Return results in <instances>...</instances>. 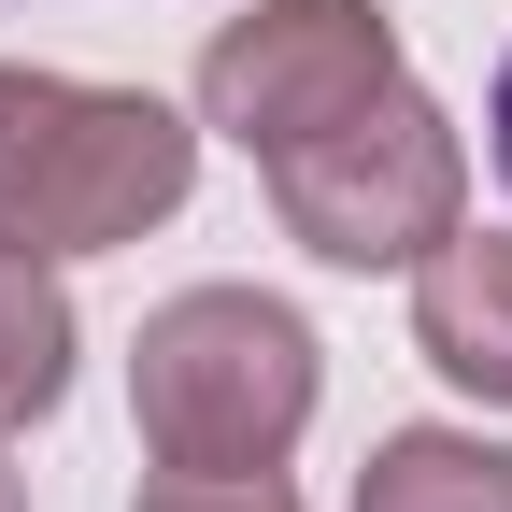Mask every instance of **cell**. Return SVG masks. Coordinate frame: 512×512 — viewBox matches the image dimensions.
<instances>
[{"instance_id": "1", "label": "cell", "mask_w": 512, "mask_h": 512, "mask_svg": "<svg viewBox=\"0 0 512 512\" xmlns=\"http://www.w3.org/2000/svg\"><path fill=\"white\" fill-rule=\"evenodd\" d=\"M200 185V128L157 86H72L0 57V242L29 256H114L185 214Z\"/></svg>"}, {"instance_id": "2", "label": "cell", "mask_w": 512, "mask_h": 512, "mask_svg": "<svg viewBox=\"0 0 512 512\" xmlns=\"http://www.w3.org/2000/svg\"><path fill=\"white\" fill-rule=\"evenodd\" d=\"M128 413L157 470H285L313 427V328L256 285H185L128 342Z\"/></svg>"}, {"instance_id": "3", "label": "cell", "mask_w": 512, "mask_h": 512, "mask_svg": "<svg viewBox=\"0 0 512 512\" xmlns=\"http://www.w3.org/2000/svg\"><path fill=\"white\" fill-rule=\"evenodd\" d=\"M271 214L299 256H328V271H413L427 242H456L470 228V143H456V114H441L413 72L328 114L313 143L271 157Z\"/></svg>"}, {"instance_id": "4", "label": "cell", "mask_w": 512, "mask_h": 512, "mask_svg": "<svg viewBox=\"0 0 512 512\" xmlns=\"http://www.w3.org/2000/svg\"><path fill=\"white\" fill-rule=\"evenodd\" d=\"M384 86H399V15L384 0H256L200 43V128H228L256 171Z\"/></svg>"}, {"instance_id": "5", "label": "cell", "mask_w": 512, "mask_h": 512, "mask_svg": "<svg viewBox=\"0 0 512 512\" xmlns=\"http://www.w3.org/2000/svg\"><path fill=\"white\" fill-rule=\"evenodd\" d=\"M413 356L512 413V242L498 228H456L413 256Z\"/></svg>"}, {"instance_id": "6", "label": "cell", "mask_w": 512, "mask_h": 512, "mask_svg": "<svg viewBox=\"0 0 512 512\" xmlns=\"http://www.w3.org/2000/svg\"><path fill=\"white\" fill-rule=\"evenodd\" d=\"M356 512H512V441H484V427H384L370 470H356Z\"/></svg>"}, {"instance_id": "7", "label": "cell", "mask_w": 512, "mask_h": 512, "mask_svg": "<svg viewBox=\"0 0 512 512\" xmlns=\"http://www.w3.org/2000/svg\"><path fill=\"white\" fill-rule=\"evenodd\" d=\"M72 399V285H57V256L0 242V441L43 427Z\"/></svg>"}, {"instance_id": "8", "label": "cell", "mask_w": 512, "mask_h": 512, "mask_svg": "<svg viewBox=\"0 0 512 512\" xmlns=\"http://www.w3.org/2000/svg\"><path fill=\"white\" fill-rule=\"evenodd\" d=\"M128 512H299V498H285V470H157Z\"/></svg>"}, {"instance_id": "9", "label": "cell", "mask_w": 512, "mask_h": 512, "mask_svg": "<svg viewBox=\"0 0 512 512\" xmlns=\"http://www.w3.org/2000/svg\"><path fill=\"white\" fill-rule=\"evenodd\" d=\"M484 143H498V185H512V57H498V100H484Z\"/></svg>"}, {"instance_id": "10", "label": "cell", "mask_w": 512, "mask_h": 512, "mask_svg": "<svg viewBox=\"0 0 512 512\" xmlns=\"http://www.w3.org/2000/svg\"><path fill=\"white\" fill-rule=\"evenodd\" d=\"M0 512H29V484H15V470H0Z\"/></svg>"}]
</instances>
